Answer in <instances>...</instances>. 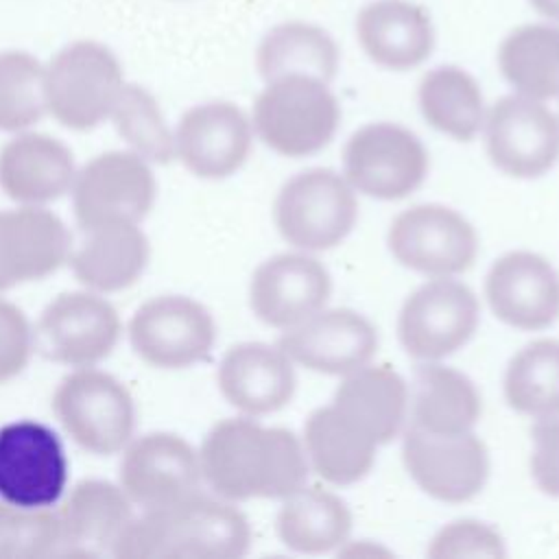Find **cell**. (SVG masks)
<instances>
[{"label":"cell","mask_w":559,"mask_h":559,"mask_svg":"<svg viewBox=\"0 0 559 559\" xmlns=\"http://www.w3.org/2000/svg\"><path fill=\"white\" fill-rule=\"evenodd\" d=\"M199 465L203 483L229 502L282 500L310 474L299 435L249 415L216 421L199 445Z\"/></svg>","instance_id":"1"},{"label":"cell","mask_w":559,"mask_h":559,"mask_svg":"<svg viewBox=\"0 0 559 559\" xmlns=\"http://www.w3.org/2000/svg\"><path fill=\"white\" fill-rule=\"evenodd\" d=\"M253 542L247 515L225 498L201 491L142 511L118 539V559H240Z\"/></svg>","instance_id":"2"},{"label":"cell","mask_w":559,"mask_h":559,"mask_svg":"<svg viewBox=\"0 0 559 559\" xmlns=\"http://www.w3.org/2000/svg\"><path fill=\"white\" fill-rule=\"evenodd\" d=\"M341 124V105L330 83L308 74L266 81L251 109L253 135L290 159L323 151Z\"/></svg>","instance_id":"3"},{"label":"cell","mask_w":559,"mask_h":559,"mask_svg":"<svg viewBox=\"0 0 559 559\" xmlns=\"http://www.w3.org/2000/svg\"><path fill=\"white\" fill-rule=\"evenodd\" d=\"M358 197L343 173L306 168L282 183L273 201V223L293 249L317 253L338 247L356 227Z\"/></svg>","instance_id":"4"},{"label":"cell","mask_w":559,"mask_h":559,"mask_svg":"<svg viewBox=\"0 0 559 559\" xmlns=\"http://www.w3.org/2000/svg\"><path fill=\"white\" fill-rule=\"evenodd\" d=\"M122 85L120 61L105 44L72 41L44 68L46 111L68 129H94L109 120Z\"/></svg>","instance_id":"5"},{"label":"cell","mask_w":559,"mask_h":559,"mask_svg":"<svg viewBox=\"0 0 559 559\" xmlns=\"http://www.w3.org/2000/svg\"><path fill=\"white\" fill-rule=\"evenodd\" d=\"M52 413L66 435L96 456L118 454L135 437V404L129 389L96 367L72 369L57 384Z\"/></svg>","instance_id":"6"},{"label":"cell","mask_w":559,"mask_h":559,"mask_svg":"<svg viewBox=\"0 0 559 559\" xmlns=\"http://www.w3.org/2000/svg\"><path fill=\"white\" fill-rule=\"evenodd\" d=\"M428 170V148L397 122H367L343 146V177L356 194L376 201L406 199L421 188Z\"/></svg>","instance_id":"7"},{"label":"cell","mask_w":559,"mask_h":559,"mask_svg":"<svg viewBox=\"0 0 559 559\" xmlns=\"http://www.w3.org/2000/svg\"><path fill=\"white\" fill-rule=\"evenodd\" d=\"M480 323L478 295L456 275L428 277L402 304L397 338L417 362L443 360L463 349Z\"/></svg>","instance_id":"8"},{"label":"cell","mask_w":559,"mask_h":559,"mask_svg":"<svg viewBox=\"0 0 559 559\" xmlns=\"http://www.w3.org/2000/svg\"><path fill=\"white\" fill-rule=\"evenodd\" d=\"M386 247L397 264L426 277L461 275L478 258V231L459 210L443 203H417L389 225Z\"/></svg>","instance_id":"9"},{"label":"cell","mask_w":559,"mask_h":559,"mask_svg":"<svg viewBox=\"0 0 559 559\" xmlns=\"http://www.w3.org/2000/svg\"><path fill=\"white\" fill-rule=\"evenodd\" d=\"M70 197L83 231L107 223H142L157 197L153 164L129 148L100 153L76 170Z\"/></svg>","instance_id":"10"},{"label":"cell","mask_w":559,"mask_h":559,"mask_svg":"<svg viewBox=\"0 0 559 559\" xmlns=\"http://www.w3.org/2000/svg\"><path fill=\"white\" fill-rule=\"evenodd\" d=\"M135 356L155 369H188L203 362L216 343L212 312L188 295L146 299L127 325Z\"/></svg>","instance_id":"11"},{"label":"cell","mask_w":559,"mask_h":559,"mask_svg":"<svg viewBox=\"0 0 559 559\" xmlns=\"http://www.w3.org/2000/svg\"><path fill=\"white\" fill-rule=\"evenodd\" d=\"M485 151L493 168L513 179H537L559 162V118L522 94L498 98L483 122Z\"/></svg>","instance_id":"12"},{"label":"cell","mask_w":559,"mask_h":559,"mask_svg":"<svg viewBox=\"0 0 559 559\" xmlns=\"http://www.w3.org/2000/svg\"><path fill=\"white\" fill-rule=\"evenodd\" d=\"M402 463L426 496L448 504L474 500L485 489L491 472L489 448L474 430L430 435L404 426Z\"/></svg>","instance_id":"13"},{"label":"cell","mask_w":559,"mask_h":559,"mask_svg":"<svg viewBox=\"0 0 559 559\" xmlns=\"http://www.w3.org/2000/svg\"><path fill=\"white\" fill-rule=\"evenodd\" d=\"M68 487V456L57 432L35 419L0 426V500L52 509Z\"/></svg>","instance_id":"14"},{"label":"cell","mask_w":559,"mask_h":559,"mask_svg":"<svg viewBox=\"0 0 559 559\" xmlns=\"http://www.w3.org/2000/svg\"><path fill=\"white\" fill-rule=\"evenodd\" d=\"M120 334L118 310L105 295L83 288L57 295L41 310L35 345L59 365L96 367L114 352Z\"/></svg>","instance_id":"15"},{"label":"cell","mask_w":559,"mask_h":559,"mask_svg":"<svg viewBox=\"0 0 559 559\" xmlns=\"http://www.w3.org/2000/svg\"><path fill=\"white\" fill-rule=\"evenodd\" d=\"M201 483L199 450L181 435L146 432L133 437L122 450L118 485L142 511L192 496Z\"/></svg>","instance_id":"16"},{"label":"cell","mask_w":559,"mask_h":559,"mask_svg":"<svg viewBox=\"0 0 559 559\" xmlns=\"http://www.w3.org/2000/svg\"><path fill=\"white\" fill-rule=\"evenodd\" d=\"M332 295L328 266L308 251H286L260 262L249 280V308L258 321L288 330L323 310Z\"/></svg>","instance_id":"17"},{"label":"cell","mask_w":559,"mask_h":559,"mask_svg":"<svg viewBox=\"0 0 559 559\" xmlns=\"http://www.w3.org/2000/svg\"><path fill=\"white\" fill-rule=\"evenodd\" d=\"M485 299L504 325L542 332L559 319V271L542 253L507 251L485 275Z\"/></svg>","instance_id":"18"},{"label":"cell","mask_w":559,"mask_h":559,"mask_svg":"<svg viewBox=\"0 0 559 559\" xmlns=\"http://www.w3.org/2000/svg\"><path fill=\"white\" fill-rule=\"evenodd\" d=\"M251 118L229 100L190 107L175 127V157L199 179H227L249 159Z\"/></svg>","instance_id":"19"},{"label":"cell","mask_w":559,"mask_h":559,"mask_svg":"<svg viewBox=\"0 0 559 559\" xmlns=\"http://www.w3.org/2000/svg\"><path fill=\"white\" fill-rule=\"evenodd\" d=\"M376 325L352 308H323L301 323L282 330V352L314 373L345 376L369 365L378 352Z\"/></svg>","instance_id":"20"},{"label":"cell","mask_w":559,"mask_h":559,"mask_svg":"<svg viewBox=\"0 0 559 559\" xmlns=\"http://www.w3.org/2000/svg\"><path fill=\"white\" fill-rule=\"evenodd\" d=\"M72 247L66 223L46 205L0 210V293L59 271Z\"/></svg>","instance_id":"21"},{"label":"cell","mask_w":559,"mask_h":559,"mask_svg":"<svg viewBox=\"0 0 559 559\" xmlns=\"http://www.w3.org/2000/svg\"><path fill=\"white\" fill-rule=\"evenodd\" d=\"M216 384L225 402L240 415L264 417L293 402L297 376L293 360L277 343L245 341L223 354Z\"/></svg>","instance_id":"22"},{"label":"cell","mask_w":559,"mask_h":559,"mask_svg":"<svg viewBox=\"0 0 559 559\" xmlns=\"http://www.w3.org/2000/svg\"><path fill=\"white\" fill-rule=\"evenodd\" d=\"M59 557L114 555V548L133 520V502L120 485L81 480L59 500Z\"/></svg>","instance_id":"23"},{"label":"cell","mask_w":559,"mask_h":559,"mask_svg":"<svg viewBox=\"0 0 559 559\" xmlns=\"http://www.w3.org/2000/svg\"><path fill=\"white\" fill-rule=\"evenodd\" d=\"M79 166L57 138L20 131L0 148V188L17 205H48L70 194Z\"/></svg>","instance_id":"24"},{"label":"cell","mask_w":559,"mask_h":559,"mask_svg":"<svg viewBox=\"0 0 559 559\" xmlns=\"http://www.w3.org/2000/svg\"><path fill=\"white\" fill-rule=\"evenodd\" d=\"M362 52L380 68L406 72L421 66L435 50L430 13L411 0H373L356 15Z\"/></svg>","instance_id":"25"},{"label":"cell","mask_w":559,"mask_h":559,"mask_svg":"<svg viewBox=\"0 0 559 559\" xmlns=\"http://www.w3.org/2000/svg\"><path fill=\"white\" fill-rule=\"evenodd\" d=\"M483 397L474 380L441 360L419 362L408 384L406 426L430 435H463L476 428Z\"/></svg>","instance_id":"26"},{"label":"cell","mask_w":559,"mask_h":559,"mask_svg":"<svg viewBox=\"0 0 559 559\" xmlns=\"http://www.w3.org/2000/svg\"><path fill=\"white\" fill-rule=\"evenodd\" d=\"M151 260V242L140 223H107L85 229L68 264L76 282L98 295L133 286Z\"/></svg>","instance_id":"27"},{"label":"cell","mask_w":559,"mask_h":559,"mask_svg":"<svg viewBox=\"0 0 559 559\" xmlns=\"http://www.w3.org/2000/svg\"><path fill=\"white\" fill-rule=\"evenodd\" d=\"M378 445L402 435L408 419V382L389 365H362L345 376L330 400Z\"/></svg>","instance_id":"28"},{"label":"cell","mask_w":559,"mask_h":559,"mask_svg":"<svg viewBox=\"0 0 559 559\" xmlns=\"http://www.w3.org/2000/svg\"><path fill=\"white\" fill-rule=\"evenodd\" d=\"M304 450L314 472L323 483L345 487L362 480L373 463L378 443L347 419L332 402L314 408L301 430Z\"/></svg>","instance_id":"29"},{"label":"cell","mask_w":559,"mask_h":559,"mask_svg":"<svg viewBox=\"0 0 559 559\" xmlns=\"http://www.w3.org/2000/svg\"><path fill=\"white\" fill-rule=\"evenodd\" d=\"M352 522V511L338 493L304 485L282 498L275 533L295 552L323 555L341 550L349 542Z\"/></svg>","instance_id":"30"},{"label":"cell","mask_w":559,"mask_h":559,"mask_svg":"<svg viewBox=\"0 0 559 559\" xmlns=\"http://www.w3.org/2000/svg\"><path fill=\"white\" fill-rule=\"evenodd\" d=\"M341 52L334 37L310 22H282L264 33L255 50V66L262 81L286 74H308L332 81L338 72Z\"/></svg>","instance_id":"31"},{"label":"cell","mask_w":559,"mask_h":559,"mask_svg":"<svg viewBox=\"0 0 559 559\" xmlns=\"http://www.w3.org/2000/svg\"><path fill=\"white\" fill-rule=\"evenodd\" d=\"M417 105L424 120L439 133L472 142L485 122V98L478 81L459 66H437L417 85Z\"/></svg>","instance_id":"32"},{"label":"cell","mask_w":559,"mask_h":559,"mask_svg":"<svg viewBox=\"0 0 559 559\" xmlns=\"http://www.w3.org/2000/svg\"><path fill=\"white\" fill-rule=\"evenodd\" d=\"M498 68L515 94L544 103L559 98V26H515L498 48Z\"/></svg>","instance_id":"33"},{"label":"cell","mask_w":559,"mask_h":559,"mask_svg":"<svg viewBox=\"0 0 559 559\" xmlns=\"http://www.w3.org/2000/svg\"><path fill=\"white\" fill-rule=\"evenodd\" d=\"M502 393L515 413L535 415L559 400V338H535L507 362Z\"/></svg>","instance_id":"34"},{"label":"cell","mask_w":559,"mask_h":559,"mask_svg":"<svg viewBox=\"0 0 559 559\" xmlns=\"http://www.w3.org/2000/svg\"><path fill=\"white\" fill-rule=\"evenodd\" d=\"M109 120L127 142V148L148 164H168L175 159V131L166 124V118L148 90L135 83H124Z\"/></svg>","instance_id":"35"},{"label":"cell","mask_w":559,"mask_h":559,"mask_svg":"<svg viewBox=\"0 0 559 559\" xmlns=\"http://www.w3.org/2000/svg\"><path fill=\"white\" fill-rule=\"evenodd\" d=\"M44 114V66L24 50L0 52V131H26Z\"/></svg>","instance_id":"36"},{"label":"cell","mask_w":559,"mask_h":559,"mask_svg":"<svg viewBox=\"0 0 559 559\" xmlns=\"http://www.w3.org/2000/svg\"><path fill=\"white\" fill-rule=\"evenodd\" d=\"M59 557L55 509H24L0 500V559Z\"/></svg>","instance_id":"37"},{"label":"cell","mask_w":559,"mask_h":559,"mask_svg":"<svg viewBox=\"0 0 559 559\" xmlns=\"http://www.w3.org/2000/svg\"><path fill=\"white\" fill-rule=\"evenodd\" d=\"M430 559H461V557H489L502 559L507 555L504 537L500 531L476 518L452 520L441 526L428 548Z\"/></svg>","instance_id":"38"},{"label":"cell","mask_w":559,"mask_h":559,"mask_svg":"<svg viewBox=\"0 0 559 559\" xmlns=\"http://www.w3.org/2000/svg\"><path fill=\"white\" fill-rule=\"evenodd\" d=\"M531 417V476L542 493L559 498V400Z\"/></svg>","instance_id":"39"},{"label":"cell","mask_w":559,"mask_h":559,"mask_svg":"<svg viewBox=\"0 0 559 559\" xmlns=\"http://www.w3.org/2000/svg\"><path fill=\"white\" fill-rule=\"evenodd\" d=\"M35 349V328L15 304L0 297V384L17 378Z\"/></svg>","instance_id":"40"},{"label":"cell","mask_w":559,"mask_h":559,"mask_svg":"<svg viewBox=\"0 0 559 559\" xmlns=\"http://www.w3.org/2000/svg\"><path fill=\"white\" fill-rule=\"evenodd\" d=\"M528 4L544 17L559 22V0H528Z\"/></svg>","instance_id":"41"}]
</instances>
